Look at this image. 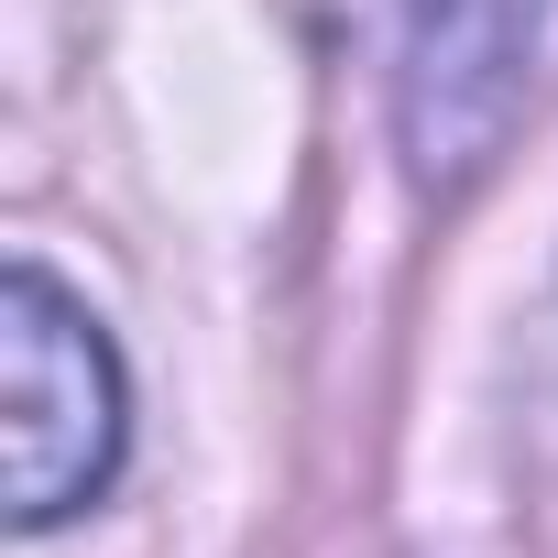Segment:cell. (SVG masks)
Wrapping results in <instances>:
<instances>
[{
    "instance_id": "cell-1",
    "label": "cell",
    "mask_w": 558,
    "mask_h": 558,
    "mask_svg": "<svg viewBox=\"0 0 558 558\" xmlns=\"http://www.w3.org/2000/svg\"><path fill=\"white\" fill-rule=\"evenodd\" d=\"M0 482L12 525H66L110 471H121V362L99 318L56 286L45 263H12L0 286Z\"/></svg>"
},
{
    "instance_id": "cell-2",
    "label": "cell",
    "mask_w": 558,
    "mask_h": 558,
    "mask_svg": "<svg viewBox=\"0 0 558 558\" xmlns=\"http://www.w3.org/2000/svg\"><path fill=\"white\" fill-rule=\"evenodd\" d=\"M373 34H384V88H395L405 165L427 186L482 175L504 154L525 88H536L547 0H373Z\"/></svg>"
}]
</instances>
